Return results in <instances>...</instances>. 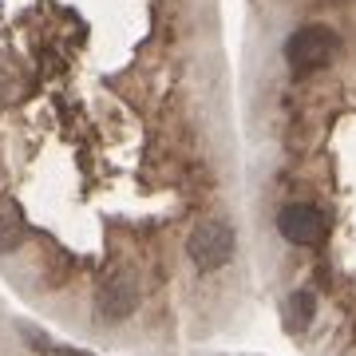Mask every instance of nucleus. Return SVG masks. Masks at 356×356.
I'll use <instances>...</instances> for the list:
<instances>
[{
    "instance_id": "nucleus-5",
    "label": "nucleus",
    "mask_w": 356,
    "mask_h": 356,
    "mask_svg": "<svg viewBox=\"0 0 356 356\" xmlns=\"http://www.w3.org/2000/svg\"><path fill=\"white\" fill-rule=\"evenodd\" d=\"M313 313H317V297L309 289H293L285 297V305H281V317H285V325L293 332H301L305 325H313Z\"/></svg>"
},
{
    "instance_id": "nucleus-2",
    "label": "nucleus",
    "mask_w": 356,
    "mask_h": 356,
    "mask_svg": "<svg viewBox=\"0 0 356 356\" xmlns=\"http://www.w3.org/2000/svg\"><path fill=\"white\" fill-rule=\"evenodd\" d=\"M234 250H238V238H234V229L226 222H202L186 238V257H191V266L198 273H214V269L229 266Z\"/></svg>"
},
{
    "instance_id": "nucleus-7",
    "label": "nucleus",
    "mask_w": 356,
    "mask_h": 356,
    "mask_svg": "<svg viewBox=\"0 0 356 356\" xmlns=\"http://www.w3.org/2000/svg\"><path fill=\"white\" fill-rule=\"evenodd\" d=\"M4 95H8V72L0 67V99H4Z\"/></svg>"
},
{
    "instance_id": "nucleus-1",
    "label": "nucleus",
    "mask_w": 356,
    "mask_h": 356,
    "mask_svg": "<svg viewBox=\"0 0 356 356\" xmlns=\"http://www.w3.org/2000/svg\"><path fill=\"white\" fill-rule=\"evenodd\" d=\"M337 51H341V40H337L332 28L305 24V28H297V32L285 40V64H289L297 76H309V72L329 67L332 60H337Z\"/></svg>"
},
{
    "instance_id": "nucleus-3",
    "label": "nucleus",
    "mask_w": 356,
    "mask_h": 356,
    "mask_svg": "<svg viewBox=\"0 0 356 356\" xmlns=\"http://www.w3.org/2000/svg\"><path fill=\"white\" fill-rule=\"evenodd\" d=\"M277 229L293 245H321L325 234H329V218L309 202H289L277 210Z\"/></svg>"
},
{
    "instance_id": "nucleus-4",
    "label": "nucleus",
    "mask_w": 356,
    "mask_h": 356,
    "mask_svg": "<svg viewBox=\"0 0 356 356\" xmlns=\"http://www.w3.org/2000/svg\"><path fill=\"white\" fill-rule=\"evenodd\" d=\"M135 305H139V281H135V273H111V277L99 285V293H95V309H99V317L107 321H123L135 313Z\"/></svg>"
},
{
    "instance_id": "nucleus-6",
    "label": "nucleus",
    "mask_w": 356,
    "mask_h": 356,
    "mask_svg": "<svg viewBox=\"0 0 356 356\" xmlns=\"http://www.w3.org/2000/svg\"><path fill=\"white\" fill-rule=\"evenodd\" d=\"M20 242H24V229H20V222H16L13 214H0V254H13V250H20Z\"/></svg>"
}]
</instances>
